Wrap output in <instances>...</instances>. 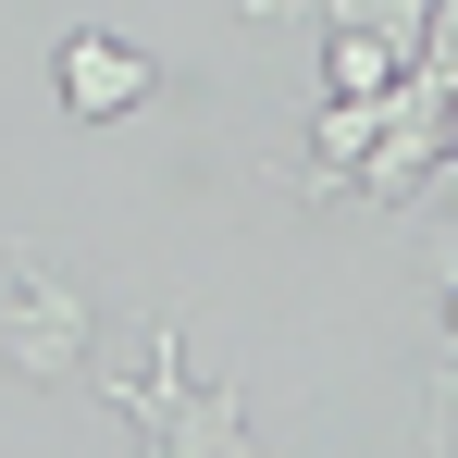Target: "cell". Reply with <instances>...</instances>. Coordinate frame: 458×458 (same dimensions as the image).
<instances>
[{
    "label": "cell",
    "instance_id": "2",
    "mask_svg": "<svg viewBox=\"0 0 458 458\" xmlns=\"http://www.w3.org/2000/svg\"><path fill=\"white\" fill-rule=\"evenodd\" d=\"M149 87H161V63L137 50V38H112V25H75V38H63V112H75V124L137 112Z\"/></svg>",
    "mask_w": 458,
    "mask_h": 458
},
{
    "label": "cell",
    "instance_id": "5",
    "mask_svg": "<svg viewBox=\"0 0 458 458\" xmlns=\"http://www.w3.org/2000/svg\"><path fill=\"white\" fill-rule=\"evenodd\" d=\"M372 137H384V99H322V186H360V161H372Z\"/></svg>",
    "mask_w": 458,
    "mask_h": 458
},
{
    "label": "cell",
    "instance_id": "7",
    "mask_svg": "<svg viewBox=\"0 0 458 458\" xmlns=\"http://www.w3.org/2000/svg\"><path fill=\"white\" fill-rule=\"evenodd\" d=\"M434 63H458V0H434Z\"/></svg>",
    "mask_w": 458,
    "mask_h": 458
},
{
    "label": "cell",
    "instance_id": "3",
    "mask_svg": "<svg viewBox=\"0 0 458 458\" xmlns=\"http://www.w3.org/2000/svg\"><path fill=\"white\" fill-rule=\"evenodd\" d=\"M149 458H248V396L235 372H186L174 409L149 421Z\"/></svg>",
    "mask_w": 458,
    "mask_h": 458
},
{
    "label": "cell",
    "instance_id": "1",
    "mask_svg": "<svg viewBox=\"0 0 458 458\" xmlns=\"http://www.w3.org/2000/svg\"><path fill=\"white\" fill-rule=\"evenodd\" d=\"M0 360H13L25 384H63L87 360V298L50 273V260H25V273L0 285Z\"/></svg>",
    "mask_w": 458,
    "mask_h": 458
},
{
    "label": "cell",
    "instance_id": "6",
    "mask_svg": "<svg viewBox=\"0 0 458 458\" xmlns=\"http://www.w3.org/2000/svg\"><path fill=\"white\" fill-rule=\"evenodd\" d=\"M322 63H335V99H384V87L409 75L384 38H360V25H322Z\"/></svg>",
    "mask_w": 458,
    "mask_h": 458
},
{
    "label": "cell",
    "instance_id": "4",
    "mask_svg": "<svg viewBox=\"0 0 458 458\" xmlns=\"http://www.w3.org/2000/svg\"><path fill=\"white\" fill-rule=\"evenodd\" d=\"M322 25H360V38H384L396 63L434 50V0H322Z\"/></svg>",
    "mask_w": 458,
    "mask_h": 458
}]
</instances>
